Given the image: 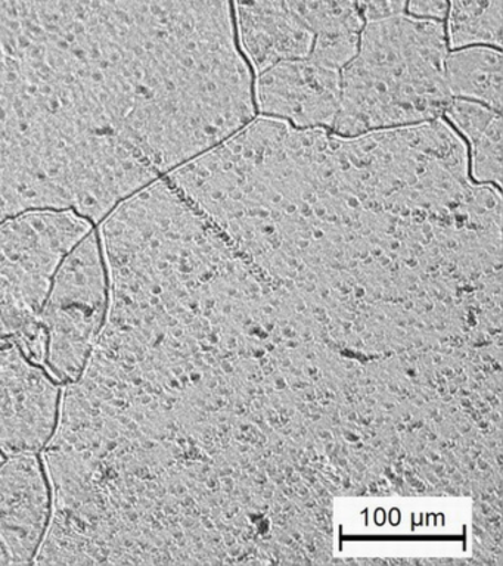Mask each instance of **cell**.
<instances>
[{"label": "cell", "mask_w": 503, "mask_h": 566, "mask_svg": "<svg viewBox=\"0 0 503 566\" xmlns=\"http://www.w3.org/2000/svg\"><path fill=\"white\" fill-rule=\"evenodd\" d=\"M497 111L480 102L452 97L446 106L443 117L462 136L463 140L474 142L496 117Z\"/></svg>", "instance_id": "11"}, {"label": "cell", "mask_w": 503, "mask_h": 566, "mask_svg": "<svg viewBox=\"0 0 503 566\" xmlns=\"http://www.w3.org/2000/svg\"><path fill=\"white\" fill-rule=\"evenodd\" d=\"M3 460H6V455H3L2 453H0V464H2Z\"/></svg>", "instance_id": "15"}, {"label": "cell", "mask_w": 503, "mask_h": 566, "mask_svg": "<svg viewBox=\"0 0 503 566\" xmlns=\"http://www.w3.org/2000/svg\"><path fill=\"white\" fill-rule=\"evenodd\" d=\"M51 516V482L39 453L8 455L0 464V542L12 564H34Z\"/></svg>", "instance_id": "5"}, {"label": "cell", "mask_w": 503, "mask_h": 566, "mask_svg": "<svg viewBox=\"0 0 503 566\" xmlns=\"http://www.w3.org/2000/svg\"><path fill=\"white\" fill-rule=\"evenodd\" d=\"M356 3L365 22L392 15L388 0H356Z\"/></svg>", "instance_id": "13"}, {"label": "cell", "mask_w": 503, "mask_h": 566, "mask_svg": "<svg viewBox=\"0 0 503 566\" xmlns=\"http://www.w3.org/2000/svg\"><path fill=\"white\" fill-rule=\"evenodd\" d=\"M11 557L8 555L6 546L0 542V565H11Z\"/></svg>", "instance_id": "14"}, {"label": "cell", "mask_w": 503, "mask_h": 566, "mask_svg": "<svg viewBox=\"0 0 503 566\" xmlns=\"http://www.w3.org/2000/svg\"><path fill=\"white\" fill-rule=\"evenodd\" d=\"M238 44L255 74L290 60H304L315 38L284 0H233Z\"/></svg>", "instance_id": "6"}, {"label": "cell", "mask_w": 503, "mask_h": 566, "mask_svg": "<svg viewBox=\"0 0 503 566\" xmlns=\"http://www.w3.org/2000/svg\"><path fill=\"white\" fill-rule=\"evenodd\" d=\"M448 0H406L409 15L421 20L443 21L448 17Z\"/></svg>", "instance_id": "12"}, {"label": "cell", "mask_w": 503, "mask_h": 566, "mask_svg": "<svg viewBox=\"0 0 503 566\" xmlns=\"http://www.w3.org/2000/svg\"><path fill=\"white\" fill-rule=\"evenodd\" d=\"M109 282L98 229L65 255L42 310L45 369L63 385L81 378L107 321Z\"/></svg>", "instance_id": "3"}, {"label": "cell", "mask_w": 503, "mask_h": 566, "mask_svg": "<svg viewBox=\"0 0 503 566\" xmlns=\"http://www.w3.org/2000/svg\"><path fill=\"white\" fill-rule=\"evenodd\" d=\"M448 48L443 21L401 12L365 22L356 55L342 69L333 132L357 136L443 117L452 99Z\"/></svg>", "instance_id": "1"}, {"label": "cell", "mask_w": 503, "mask_h": 566, "mask_svg": "<svg viewBox=\"0 0 503 566\" xmlns=\"http://www.w3.org/2000/svg\"><path fill=\"white\" fill-rule=\"evenodd\" d=\"M448 4L450 48H502V0H448Z\"/></svg>", "instance_id": "9"}, {"label": "cell", "mask_w": 503, "mask_h": 566, "mask_svg": "<svg viewBox=\"0 0 503 566\" xmlns=\"http://www.w3.org/2000/svg\"><path fill=\"white\" fill-rule=\"evenodd\" d=\"M339 97L342 70L308 57L277 62L254 82L255 111L297 128L333 130Z\"/></svg>", "instance_id": "4"}, {"label": "cell", "mask_w": 503, "mask_h": 566, "mask_svg": "<svg viewBox=\"0 0 503 566\" xmlns=\"http://www.w3.org/2000/svg\"><path fill=\"white\" fill-rule=\"evenodd\" d=\"M444 75L450 96L480 102L502 113L501 49L483 44L453 49L446 56Z\"/></svg>", "instance_id": "8"}, {"label": "cell", "mask_w": 503, "mask_h": 566, "mask_svg": "<svg viewBox=\"0 0 503 566\" xmlns=\"http://www.w3.org/2000/svg\"><path fill=\"white\" fill-rule=\"evenodd\" d=\"M503 126L502 114H497L488 128L471 142L470 171L475 184L493 185L502 188L503 177Z\"/></svg>", "instance_id": "10"}, {"label": "cell", "mask_w": 503, "mask_h": 566, "mask_svg": "<svg viewBox=\"0 0 503 566\" xmlns=\"http://www.w3.org/2000/svg\"><path fill=\"white\" fill-rule=\"evenodd\" d=\"M315 38L308 60L342 70L359 48L361 18L356 0H284Z\"/></svg>", "instance_id": "7"}, {"label": "cell", "mask_w": 503, "mask_h": 566, "mask_svg": "<svg viewBox=\"0 0 503 566\" xmlns=\"http://www.w3.org/2000/svg\"><path fill=\"white\" fill-rule=\"evenodd\" d=\"M96 228L70 210H33L0 221V339L45 363L42 310L65 255Z\"/></svg>", "instance_id": "2"}]
</instances>
